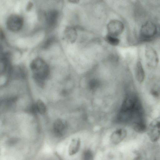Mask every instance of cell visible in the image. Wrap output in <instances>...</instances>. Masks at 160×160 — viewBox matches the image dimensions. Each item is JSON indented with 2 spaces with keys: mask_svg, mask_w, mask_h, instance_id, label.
<instances>
[{
  "mask_svg": "<svg viewBox=\"0 0 160 160\" xmlns=\"http://www.w3.org/2000/svg\"><path fill=\"white\" fill-rule=\"evenodd\" d=\"M106 40L108 43L113 46L118 45L120 42L119 40L117 37L108 34L106 36Z\"/></svg>",
  "mask_w": 160,
  "mask_h": 160,
  "instance_id": "9a60e30c",
  "label": "cell"
},
{
  "mask_svg": "<svg viewBox=\"0 0 160 160\" xmlns=\"http://www.w3.org/2000/svg\"><path fill=\"white\" fill-rule=\"evenodd\" d=\"M23 24V20L20 16L13 14L7 18L6 24L8 29L12 32H16L20 30Z\"/></svg>",
  "mask_w": 160,
  "mask_h": 160,
  "instance_id": "3957f363",
  "label": "cell"
},
{
  "mask_svg": "<svg viewBox=\"0 0 160 160\" xmlns=\"http://www.w3.org/2000/svg\"><path fill=\"white\" fill-rule=\"evenodd\" d=\"M32 109L34 112H38L43 114L46 112V108L44 103L42 101L38 100L32 106Z\"/></svg>",
  "mask_w": 160,
  "mask_h": 160,
  "instance_id": "5bb4252c",
  "label": "cell"
},
{
  "mask_svg": "<svg viewBox=\"0 0 160 160\" xmlns=\"http://www.w3.org/2000/svg\"><path fill=\"white\" fill-rule=\"evenodd\" d=\"M66 128L65 123L62 120L58 119L54 122L53 131L55 135L60 136L63 134Z\"/></svg>",
  "mask_w": 160,
  "mask_h": 160,
  "instance_id": "8fae6325",
  "label": "cell"
},
{
  "mask_svg": "<svg viewBox=\"0 0 160 160\" xmlns=\"http://www.w3.org/2000/svg\"><path fill=\"white\" fill-rule=\"evenodd\" d=\"M157 32V28L153 22L148 21L145 22L141 27L140 35L144 40H148L154 37Z\"/></svg>",
  "mask_w": 160,
  "mask_h": 160,
  "instance_id": "7a4b0ae2",
  "label": "cell"
},
{
  "mask_svg": "<svg viewBox=\"0 0 160 160\" xmlns=\"http://www.w3.org/2000/svg\"><path fill=\"white\" fill-rule=\"evenodd\" d=\"M0 38L1 39H3L5 38V35L3 31L1 29L0 30Z\"/></svg>",
  "mask_w": 160,
  "mask_h": 160,
  "instance_id": "d6986e66",
  "label": "cell"
},
{
  "mask_svg": "<svg viewBox=\"0 0 160 160\" xmlns=\"http://www.w3.org/2000/svg\"><path fill=\"white\" fill-rule=\"evenodd\" d=\"M127 132L123 129H119L114 131L110 137L111 142L114 144H117L121 142L126 138Z\"/></svg>",
  "mask_w": 160,
  "mask_h": 160,
  "instance_id": "9c48e42d",
  "label": "cell"
},
{
  "mask_svg": "<svg viewBox=\"0 0 160 160\" xmlns=\"http://www.w3.org/2000/svg\"><path fill=\"white\" fill-rule=\"evenodd\" d=\"M107 28L108 34L117 37L122 32L124 26L121 22L113 20L108 23Z\"/></svg>",
  "mask_w": 160,
  "mask_h": 160,
  "instance_id": "8992f818",
  "label": "cell"
},
{
  "mask_svg": "<svg viewBox=\"0 0 160 160\" xmlns=\"http://www.w3.org/2000/svg\"><path fill=\"white\" fill-rule=\"evenodd\" d=\"M134 160H142V158L140 156H137L136 157Z\"/></svg>",
  "mask_w": 160,
  "mask_h": 160,
  "instance_id": "44dd1931",
  "label": "cell"
},
{
  "mask_svg": "<svg viewBox=\"0 0 160 160\" xmlns=\"http://www.w3.org/2000/svg\"><path fill=\"white\" fill-rule=\"evenodd\" d=\"M147 130L151 141L153 142L157 141L160 138V121H155L152 122Z\"/></svg>",
  "mask_w": 160,
  "mask_h": 160,
  "instance_id": "5b68a950",
  "label": "cell"
},
{
  "mask_svg": "<svg viewBox=\"0 0 160 160\" xmlns=\"http://www.w3.org/2000/svg\"><path fill=\"white\" fill-rule=\"evenodd\" d=\"M145 57L147 65L151 68H154L158 66L159 59L158 53L152 47L147 46L145 48Z\"/></svg>",
  "mask_w": 160,
  "mask_h": 160,
  "instance_id": "277c9868",
  "label": "cell"
},
{
  "mask_svg": "<svg viewBox=\"0 0 160 160\" xmlns=\"http://www.w3.org/2000/svg\"><path fill=\"white\" fill-rule=\"evenodd\" d=\"M55 38L52 36L49 38L45 42L42 47L44 49H47L54 42Z\"/></svg>",
  "mask_w": 160,
  "mask_h": 160,
  "instance_id": "e0dca14e",
  "label": "cell"
},
{
  "mask_svg": "<svg viewBox=\"0 0 160 160\" xmlns=\"http://www.w3.org/2000/svg\"><path fill=\"white\" fill-rule=\"evenodd\" d=\"M32 6V3L30 1L28 2L26 7V10L28 11L31 9Z\"/></svg>",
  "mask_w": 160,
  "mask_h": 160,
  "instance_id": "ac0fdd59",
  "label": "cell"
},
{
  "mask_svg": "<svg viewBox=\"0 0 160 160\" xmlns=\"http://www.w3.org/2000/svg\"><path fill=\"white\" fill-rule=\"evenodd\" d=\"M30 68L35 81L39 85L42 86L49 74L50 69L47 63L42 58L37 57L31 62Z\"/></svg>",
  "mask_w": 160,
  "mask_h": 160,
  "instance_id": "6da1fadb",
  "label": "cell"
},
{
  "mask_svg": "<svg viewBox=\"0 0 160 160\" xmlns=\"http://www.w3.org/2000/svg\"><path fill=\"white\" fill-rule=\"evenodd\" d=\"M58 16L59 13L55 9L50 10L45 14V20L48 27L52 28L55 27L57 24Z\"/></svg>",
  "mask_w": 160,
  "mask_h": 160,
  "instance_id": "ba28073f",
  "label": "cell"
},
{
  "mask_svg": "<svg viewBox=\"0 0 160 160\" xmlns=\"http://www.w3.org/2000/svg\"><path fill=\"white\" fill-rule=\"evenodd\" d=\"M64 35L65 39L71 43L74 42L77 38L76 31L75 29L72 27H67L64 30Z\"/></svg>",
  "mask_w": 160,
  "mask_h": 160,
  "instance_id": "30bf717a",
  "label": "cell"
},
{
  "mask_svg": "<svg viewBox=\"0 0 160 160\" xmlns=\"http://www.w3.org/2000/svg\"><path fill=\"white\" fill-rule=\"evenodd\" d=\"M11 55L9 52H3L1 54L0 68L1 74L7 72L9 73L12 67L10 64Z\"/></svg>",
  "mask_w": 160,
  "mask_h": 160,
  "instance_id": "52a82bcc",
  "label": "cell"
},
{
  "mask_svg": "<svg viewBox=\"0 0 160 160\" xmlns=\"http://www.w3.org/2000/svg\"><path fill=\"white\" fill-rule=\"evenodd\" d=\"M69 2L73 3H78L79 1L78 0H70Z\"/></svg>",
  "mask_w": 160,
  "mask_h": 160,
  "instance_id": "ffe728a7",
  "label": "cell"
},
{
  "mask_svg": "<svg viewBox=\"0 0 160 160\" xmlns=\"http://www.w3.org/2000/svg\"><path fill=\"white\" fill-rule=\"evenodd\" d=\"M135 73L136 78L139 83L142 82L145 78V73L140 61H138L136 64Z\"/></svg>",
  "mask_w": 160,
  "mask_h": 160,
  "instance_id": "7c38bea8",
  "label": "cell"
},
{
  "mask_svg": "<svg viewBox=\"0 0 160 160\" xmlns=\"http://www.w3.org/2000/svg\"><path fill=\"white\" fill-rule=\"evenodd\" d=\"M81 141L78 138H73L71 141L68 148V153L70 155H73L79 150Z\"/></svg>",
  "mask_w": 160,
  "mask_h": 160,
  "instance_id": "4fadbf2b",
  "label": "cell"
},
{
  "mask_svg": "<svg viewBox=\"0 0 160 160\" xmlns=\"http://www.w3.org/2000/svg\"><path fill=\"white\" fill-rule=\"evenodd\" d=\"M93 154L92 151L89 149H87L83 151L82 156V160H93Z\"/></svg>",
  "mask_w": 160,
  "mask_h": 160,
  "instance_id": "2e32d148",
  "label": "cell"
}]
</instances>
